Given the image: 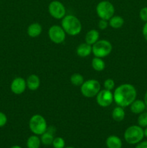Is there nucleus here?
I'll use <instances>...</instances> for the list:
<instances>
[{"mask_svg":"<svg viewBox=\"0 0 147 148\" xmlns=\"http://www.w3.org/2000/svg\"><path fill=\"white\" fill-rule=\"evenodd\" d=\"M136 89L133 85L129 83L119 85L115 88L113 92L115 103L122 108L130 106V105L136 99Z\"/></svg>","mask_w":147,"mask_h":148,"instance_id":"f257e3e1","label":"nucleus"},{"mask_svg":"<svg viewBox=\"0 0 147 148\" xmlns=\"http://www.w3.org/2000/svg\"><path fill=\"white\" fill-rule=\"evenodd\" d=\"M61 27L66 34L71 36L79 35L82 29V23L79 19L73 14H67L62 19Z\"/></svg>","mask_w":147,"mask_h":148,"instance_id":"f03ea898","label":"nucleus"},{"mask_svg":"<svg viewBox=\"0 0 147 148\" xmlns=\"http://www.w3.org/2000/svg\"><path fill=\"white\" fill-rule=\"evenodd\" d=\"M144 137V129L138 125L130 126L124 132V139L130 145L138 144L142 141Z\"/></svg>","mask_w":147,"mask_h":148,"instance_id":"7ed1b4c3","label":"nucleus"},{"mask_svg":"<svg viewBox=\"0 0 147 148\" xmlns=\"http://www.w3.org/2000/svg\"><path fill=\"white\" fill-rule=\"evenodd\" d=\"M29 128L35 135H41L47 131V121L40 114H35L29 121Z\"/></svg>","mask_w":147,"mask_h":148,"instance_id":"20e7f679","label":"nucleus"},{"mask_svg":"<svg viewBox=\"0 0 147 148\" xmlns=\"http://www.w3.org/2000/svg\"><path fill=\"white\" fill-rule=\"evenodd\" d=\"M92 53L95 57L105 58L111 53L112 50V46L108 40H98L95 44L92 46Z\"/></svg>","mask_w":147,"mask_h":148,"instance_id":"39448f33","label":"nucleus"},{"mask_svg":"<svg viewBox=\"0 0 147 148\" xmlns=\"http://www.w3.org/2000/svg\"><path fill=\"white\" fill-rule=\"evenodd\" d=\"M101 90V85L97 79H91L84 82L81 86V92L87 98H93L98 94Z\"/></svg>","mask_w":147,"mask_h":148,"instance_id":"423d86ee","label":"nucleus"},{"mask_svg":"<svg viewBox=\"0 0 147 148\" xmlns=\"http://www.w3.org/2000/svg\"><path fill=\"white\" fill-rule=\"evenodd\" d=\"M96 12L100 19L109 20L115 14V7L108 0H102L97 5Z\"/></svg>","mask_w":147,"mask_h":148,"instance_id":"0eeeda50","label":"nucleus"},{"mask_svg":"<svg viewBox=\"0 0 147 148\" xmlns=\"http://www.w3.org/2000/svg\"><path fill=\"white\" fill-rule=\"evenodd\" d=\"M48 10L50 16L56 20H62L66 15V7L60 1H52L49 4Z\"/></svg>","mask_w":147,"mask_h":148,"instance_id":"6e6552de","label":"nucleus"},{"mask_svg":"<svg viewBox=\"0 0 147 148\" xmlns=\"http://www.w3.org/2000/svg\"><path fill=\"white\" fill-rule=\"evenodd\" d=\"M48 34L50 40L53 43H56V44H60V43H63L66 39V33L63 27L61 26L57 25H52L49 28Z\"/></svg>","mask_w":147,"mask_h":148,"instance_id":"1a4fd4ad","label":"nucleus"},{"mask_svg":"<svg viewBox=\"0 0 147 148\" xmlns=\"http://www.w3.org/2000/svg\"><path fill=\"white\" fill-rule=\"evenodd\" d=\"M96 101L99 106L104 108L110 106L114 101L113 92L106 89L100 90L96 95Z\"/></svg>","mask_w":147,"mask_h":148,"instance_id":"9d476101","label":"nucleus"},{"mask_svg":"<svg viewBox=\"0 0 147 148\" xmlns=\"http://www.w3.org/2000/svg\"><path fill=\"white\" fill-rule=\"evenodd\" d=\"M27 88L26 79L22 77H16L12 82L10 89L13 93L16 95H20L25 91Z\"/></svg>","mask_w":147,"mask_h":148,"instance_id":"9b49d317","label":"nucleus"},{"mask_svg":"<svg viewBox=\"0 0 147 148\" xmlns=\"http://www.w3.org/2000/svg\"><path fill=\"white\" fill-rule=\"evenodd\" d=\"M26 83H27V88L32 91H35L37 90L40 85V77L37 75L32 74L27 77L26 79Z\"/></svg>","mask_w":147,"mask_h":148,"instance_id":"f8f14e48","label":"nucleus"},{"mask_svg":"<svg viewBox=\"0 0 147 148\" xmlns=\"http://www.w3.org/2000/svg\"><path fill=\"white\" fill-rule=\"evenodd\" d=\"M146 106L142 100L135 99L132 103L130 105V110L134 114H140L145 111Z\"/></svg>","mask_w":147,"mask_h":148,"instance_id":"ddd939ff","label":"nucleus"},{"mask_svg":"<svg viewBox=\"0 0 147 148\" xmlns=\"http://www.w3.org/2000/svg\"><path fill=\"white\" fill-rule=\"evenodd\" d=\"M92 53V46L86 43H81L76 49V54L82 58L89 56Z\"/></svg>","mask_w":147,"mask_h":148,"instance_id":"4468645a","label":"nucleus"},{"mask_svg":"<svg viewBox=\"0 0 147 148\" xmlns=\"http://www.w3.org/2000/svg\"><path fill=\"white\" fill-rule=\"evenodd\" d=\"M43 31V27L40 24L33 23L28 26L27 30V35L31 38H36L40 36Z\"/></svg>","mask_w":147,"mask_h":148,"instance_id":"2eb2a0df","label":"nucleus"},{"mask_svg":"<svg viewBox=\"0 0 147 148\" xmlns=\"http://www.w3.org/2000/svg\"><path fill=\"white\" fill-rule=\"evenodd\" d=\"M105 144L108 148H122V143L120 137L115 135H110L107 138Z\"/></svg>","mask_w":147,"mask_h":148,"instance_id":"dca6fc26","label":"nucleus"},{"mask_svg":"<svg viewBox=\"0 0 147 148\" xmlns=\"http://www.w3.org/2000/svg\"><path fill=\"white\" fill-rule=\"evenodd\" d=\"M99 33L98 30H95V29H92V30H89L86 33V36H85V43L92 46V45L95 44L99 40Z\"/></svg>","mask_w":147,"mask_h":148,"instance_id":"f3484780","label":"nucleus"},{"mask_svg":"<svg viewBox=\"0 0 147 148\" xmlns=\"http://www.w3.org/2000/svg\"><path fill=\"white\" fill-rule=\"evenodd\" d=\"M125 117V111L124 108L118 106L112 111V118L114 121L120 122Z\"/></svg>","mask_w":147,"mask_h":148,"instance_id":"a211bd4d","label":"nucleus"},{"mask_svg":"<svg viewBox=\"0 0 147 148\" xmlns=\"http://www.w3.org/2000/svg\"><path fill=\"white\" fill-rule=\"evenodd\" d=\"M109 25L114 29H119L124 25V19L121 16L113 15L109 20Z\"/></svg>","mask_w":147,"mask_h":148,"instance_id":"6ab92c4d","label":"nucleus"},{"mask_svg":"<svg viewBox=\"0 0 147 148\" xmlns=\"http://www.w3.org/2000/svg\"><path fill=\"white\" fill-rule=\"evenodd\" d=\"M27 148H40L41 145V140L38 137V135H32L27 139Z\"/></svg>","mask_w":147,"mask_h":148,"instance_id":"aec40b11","label":"nucleus"},{"mask_svg":"<svg viewBox=\"0 0 147 148\" xmlns=\"http://www.w3.org/2000/svg\"><path fill=\"white\" fill-rule=\"evenodd\" d=\"M92 66L97 72H102L105 68V63L102 58L94 57L92 61Z\"/></svg>","mask_w":147,"mask_h":148,"instance_id":"412c9836","label":"nucleus"},{"mask_svg":"<svg viewBox=\"0 0 147 148\" xmlns=\"http://www.w3.org/2000/svg\"><path fill=\"white\" fill-rule=\"evenodd\" d=\"M40 136H41V137H40V140H41L42 144L46 146L52 145L53 140H54V137H53V133L48 131L47 130V131H46V132H44Z\"/></svg>","mask_w":147,"mask_h":148,"instance_id":"4be33fe9","label":"nucleus"},{"mask_svg":"<svg viewBox=\"0 0 147 148\" xmlns=\"http://www.w3.org/2000/svg\"><path fill=\"white\" fill-rule=\"evenodd\" d=\"M70 81L72 85H74V86L81 87L82 84L84 83V77L81 74L74 73L71 76Z\"/></svg>","mask_w":147,"mask_h":148,"instance_id":"5701e85b","label":"nucleus"},{"mask_svg":"<svg viewBox=\"0 0 147 148\" xmlns=\"http://www.w3.org/2000/svg\"><path fill=\"white\" fill-rule=\"evenodd\" d=\"M138 125L142 128L147 127V111H144L138 117Z\"/></svg>","mask_w":147,"mask_h":148,"instance_id":"b1692460","label":"nucleus"},{"mask_svg":"<svg viewBox=\"0 0 147 148\" xmlns=\"http://www.w3.org/2000/svg\"><path fill=\"white\" fill-rule=\"evenodd\" d=\"M65 140L62 137H55L53 140L52 145L53 148H64L65 147Z\"/></svg>","mask_w":147,"mask_h":148,"instance_id":"393cba45","label":"nucleus"},{"mask_svg":"<svg viewBox=\"0 0 147 148\" xmlns=\"http://www.w3.org/2000/svg\"><path fill=\"white\" fill-rule=\"evenodd\" d=\"M115 82L111 78H108V79H105V82H104V88H105V89L108 90L112 91L115 88Z\"/></svg>","mask_w":147,"mask_h":148,"instance_id":"a878e982","label":"nucleus"},{"mask_svg":"<svg viewBox=\"0 0 147 148\" xmlns=\"http://www.w3.org/2000/svg\"><path fill=\"white\" fill-rule=\"evenodd\" d=\"M139 17L142 21L147 22V7H144L141 9L139 12Z\"/></svg>","mask_w":147,"mask_h":148,"instance_id":"bb28decb","label":"nucleus"},{"mask_svg":"<svg viewBox=\"0 0 147 148\" xmlns=\"http://www.w3.org/2000/svg\"><path fill=\"white\" fill-rule=\"evenodd\" d=\"M108 25H109L108 20H103V19H100L98 23V27L100 30H105L108 27Z\"/></svg>","mask_w":147,"mask_h":148,"instance_id":"cd10ccee","label":"nucleus"},{"mask_svg":"<svg viewBox=\"0 0 147 148\" xmlns=\"http://www.w3.org/2000/svg\"><path fill=\"white\" fill-rule=\"evenodd\" d=\"M7 122V117L5 114L0 111V127H3Z\"/></svg>","mask_w":147,"mask_h":148,"instance_id":"c85d7f7f","label":"nucleus"},{"mask_svg":"<svg viewBox=\"0 0 147 148\" xmlns=\"http://www.w3.org/2000/svg\"><path fill=\"white\" fill-rule=\"evenodd\" d=\"M135 148H147V140H144V141L140 142L139 143L136 144Z\"/></svg>","mask_w":147,"mask_h":148,"instance_id":"c756f323","label":"nucleus"},{"mask_svg":"<svg viewBox=\"0 0 147 148\" xmlns=\"http://www.w3.org/2000/svg\"><path fill=\"white\" fill-rule=\"evenodd\" d=\"M142 33H143V36H144V38L146 39V40H147V22L146 23H145L144 27H143Z\"/></svg>","mask_w":147,"mask_h":148,"instance_id":"7c9ffc66","label":"nucleus"},{"mask_svg":"<svg viewBox=\"0 0 147 148\" xmlns=\"http://www.w3.org/2000/svg\"><path fill=\"white\" fill-rule=\"evenodd\" d=\"M144 103H145L146 106V107H147V90H146V92H145V95H144Z\"/></svg>","mask_w":147,"mask_h":148,"instance_id":"2f4dec72","label":"nucleus"},{"mask_svg":"<svg viewBox=\"0 0 147 148\" xmlns=\"http://www.w3.org/2000/svg\"><path fill=\"white\" fill-rule=\"evenodd\" d=\"M144 137H146L147 138V127H145V129L144 130Z\"/></svg>","mask_w":147,"mask_h":148,"instance_id":"473e14b6","label":"nucleus"},{"mask_svg":"<svg viewBox=\"0 0 147 148\" xmlns=\"http://www.w3.org/2000/svg\"><path fill=\"white\" fill-rule=\"evenodd\" d=\"M10 148H22V147L19 145H14V146H12Z\"/></svg>","mask_w":147,"mask_h":148,"instance_id":"72a5a7b5","label":"nucleus"},{"mask_svg":"<svg viewBox=\"0 0 147 148\" xmlns=\"http://www.w3.org/2000/svg\"><path fill=\"white\" fill-rule=\"evenodd\" d=\"M64 148H74V147H64Z\"/></svg>","mask_w":147,"mask_h":148,"instance_id":"f704fd0d","label":"nucleus"},{"mask_svg":"<svg viewBox=\"0 0 147 148\" xmlns=\"http://www.w3.org/2000/svg\"><path fill=\"white\" fill-rule=\"evenodd\" d=\"M108 1H109V0H108Z\"/></svg>","mask_w":147,"mask_h":148,"instance_id":"c9c22d12","label":"nucleus"}]
</instances>
